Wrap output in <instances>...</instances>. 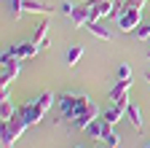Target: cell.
I'll return each instance as SVG.
<instances>
[{"label": "cell", "mask_w": 150, "mask_h": 148, "mask_svg": "<svg viewBox=\"0 0 150 148\" xmlns=\"http://www.w3.org/2000/svg\"><path fill=\"white\" fill-rule=\"evenodd\" d=\"M115 78H118V81H129V78H131V67H129V65H121Z\"/></svg>", "instance_id": "ffe728a7"}, {"label": "cell", "mask_w": 150, "mask_h": 148, "mask_svg": "<svg viewBox=\"0 0 150 148\" xmlns=\"http://www.w3.org/2000/svg\"><path fill=\"white\" fill-rule=\"evenodd\" d=\"M0 65H3V70H0V84H3V86H11L16 81V76H19V70H22V59H13V57H8V54L3 51Z\"/></svg>", "instance_id": "5b68a950"}, {"label": "cell", "mask_w": 150, "mask_h": 148, "mask_svg": "<svg viewBox=\"0 0 150 148\" xmlns=\"http://www.w3.org/2000/svg\"><path fill=\"white\" fill-rule=\"evenodd\" d=\"M54 100H56V94H54V92H43V94L38 97L35 102L19 105L16 116H19V119H24L30 127H35V124H40V121L46 119V113H48V108L54 105Z\"/></svg>", "instance_id": "7a4b0ae2"}, {"label": "cell", "mask_w": 150, "mask_h": 148, "mask_svg": "<svg viewBox=\"0 0 150 148\" xmlns=\"http://www.w3.org/2000/svg\"><path fill=\"white\" fill-rule=\"evenodd\" d=\"M145 148H150V143H147V145H145Z\"/></svg>", "instance_id": "4316f807"}, {"label": "cell", "mask_w": 150, "mask_h": 148, "mask_svg": "<svg viewBox=\"0 0 150 148\" xmlns=\"http://www.w3.org/2000/svg\"><path fill=\"white\" fill-rule=\"evenodd\" d=\"M88 3H102V0H88Z\"/></svg>", "instance_id": "cb8c5ba5"}, {"label": "cell", "mask_w": 150, "mask_h": 148, "mask_svg": "<svg viewBox=\"0 0 150 148\" xmlns=\"http://www.w3.org/2000/svg\"><path fill=\"white\" fill-rule=\"evenodd\" d=\"M48 30H51L48 19H43L40 24L35 27V32H32V43H35L38 49H48V46H51V41H48Z\"/></svg>", "instance_id": "52a82bcc"}, {"label": "cell", "mask_w": 150, "mask_h": 148, "mask_svg": "<svg viewBox=\"0 0 150 148\" xmlns=\"http://www.w3.org/2000/svg\"><path fill=\"white\" fill-rule=\"evenodd\" d=\"M30 124L24 121V119H19V116H13L11 121H3V127H0V140H3V148H13V143L22 137V132L27 129Z\"/></svg>", "instance_id": "3957f363"}, {"label": "cell", "mask_w": 150, "mask_h": 148, "mask_svg": "<svg viewBox=\"0 0 150 148\" xmlns=\"http://www.w3.org/2000/svg\"><path fill=\"white\" fill-rule=\"evenodd\" d=\"M56 102H59V121H75L78 116H83L86 110H88V105L94 102L91 97H86V94H72V92H64V94H59L56 97Z\"/></svg>", "instance_id": "6da1fadb"}, {"label": "cell", "mask_w": 150, "mask_h": 148, "mask_svg": "<svg viewBox=\"0 0 150 148\" xmlns=\"http://www.w3.org/2000/svg\"><path fill=\"white\" fill-rule=\"evenodd\" d=\"M38 51H40V49H38L32 41H24V43H13L6 54H8V57H13V59H32Z\"/></svg>", "instance_id": "8992f818"}, {"label": "cell", "mask_w": 150, "mask_h": 148, "mask_svg": "<svg viewBox=\"0 0 150 148\" xmlns=\"http://www.w3.org/2000/svg\"><path fill=\"white\" fill-rule=\"evenodd\" d=\"M145 81H147V84H150V70H147V73H145Z\"/></svg>", "instance_id": "603a6c76"}, {"label": "cell", "mask_w": 150, "mask_h": 148, "mask_svg": "<svg viewBox=\"0 0 150 148\" xmlns=\"http://www.w3.org/2000/svg\"><path fill=\"white\" fill-rule=\"evenodd\" d=\"M22 14H24V0H11V16L19 19Z\"/></svg>", "instance_id": "ac0fdd59"}, {"label": "cell", "mask_w": 150, "mask_h": 148, "mask_svg": "<svg viewBox=\"0 0 150 148\" xmlns=\"http://www.w3.org/2000/svg\"><path fill=\"white\" fill-rule=\"evenodd\" d=\"M24 11H27V14L51 16V6H48V3H40V0H24Z\"/></svg>", "instance_id": "7c38bea8"}, {"label": "cell", "mask_w": 150, "mask_h": 148, "mask_svg": "<svg viewBox=\"0 0 150 148\" xmlns=\"http://www.w3.org/2000/svg\"><path fill=\"white\" fill-rule=\"evenodd\" d=\"M126 121L131 124V127H134V132H142V110L134 105V102H129V108H126Z\"/></svg>", "instance_id": "30bf717a"}, {"label": "cell", "mask_w": 150, "mask_h": 148, "mask_svg": "<svg viewBox=\"0 0 150 148\" xmlns=\"http://www.w3.org/2000/svg\"><path fill=\"white\" fill-rule=\"evenodd\" d=\"M139 22H142V11L139 8H129V6H123V11L115 16V24H118L121 32H134L139 27Z\"/></svg>", "instance_id": "277c9868"}, {"label": "cell", "mask_w": 150, "mask_h": 148, "mask_svg": "<svg viewBox=\"0 0 150 148\" xmlns=\"http://www.w3.org/2000/svg\"><path fill=\"white\" fill-rule=\"evenodd\" d=\"M129 92H131V78H129V81H118L115 86H112V92H110V100H112V102L126 100V97H129Z\"/></svg>", "instance_id": "8fae6325"}, {"label": "cell", "mask_w": 150, "mask_h": 148, "mask_svg": "<svg viewBox=\"0 0 150 148\" xmlns=\"http://www.w3.org/2000/svg\"><path fill=\"white\" fill-rule=\"evenodd\" d=\"M102 132H105V119H102V116H99V119H94V121L86 127V135L94 137V140H102Z\"/></svg>", "instance_id": "5bb4252c"}, {"label": "cell", "mask_w": 150, "mask_h": 148, "mask_svg": "<svg viewBox=\"0 0 150 148\" xmlns=\"http://www.w3.org/2000/svg\"><path fill=\"white\" fill-rule=\"evenodd\" d=\"M145 57H147V59H150V51H147V54H145Z\"/></svg>", "instance_id": "d4e9b609"}, {"label": "cell", "mask_w": 150, "mask_h": 148, "mask_svg": "<svg viewBox=\"0 0 150 148\" xmlns=\"http://www.w3.org/2000/svg\"><path fill=\"white\" fill-rule=\"evenodd\" d=\"M75 148H83V145H75Z\"/></svg>", "instance_id": "484cf974"}, {"label": "cell", "mask_w": 150, "mask_h": 148, "mask_svg": "<svg viewBox=\"0 0 150 148\" xmlns=\"http://www.w3.org/2000/svg\"><path fill=\"white\" fill-rule=\"evenodd\" d=\"M99 116H102V110H99V105H97V102H91L86 113H83V116H78V119L72 121V127H75V129H86V127H88V124H91L94 119H99Z\"/></svg>", "instance_id": "ba28073f"}, {"label": "cell", "mask_w": 150, "mask_h": 148, "mask_svg": "<svg viewBox=\"0 0 150 148\" xmlns=\"http://www.w3.org/2000/svg\"><path fill=\"white\" fill-rule=\"evenodd\" d=\"M70 22H72V27H86L91 22V8H88V3L86 6H75V11L70 14Z\"/></svg>", "instance_id": "9c48e42d"}, {"label": "cell", "mask_w": 150, "mask_h": 148, "mask_svg": "<svg viewBox=\"0 0 150 148\" xmlns=\"http://www.w3.org/2000/svg\"><path fill=\"white\" fill-rule=\"evenodd\" d=\"M16 110H19V108L11 102V97L3 100V102H0V121H11V119L16 116Z\"/></svg>", "instance_id": "2e32d148"}, {"label": "cell", "mask_w": 150, "mask_h": 148, "mask_svg": "<svg viewBox=\"0 0 150 148\" xmlns=\"http://www.w3.org/2000/svg\"><path fill=\"white\" fill-rule=\"evenodd\" d=\"M86 27H88V32H91V35H97L99 41H112V32H110L102 22H88Z\"/></svg>", "instance_id": "4fadbf2b"}, {"label": "cell", "mask_w": 150, "mask_h": 148, "mask_svg": "<svg viewBox=\"0 0 150 148\" xmlns=\"http://www.w3.org/2000/svg\"><path fill=\"white\" fill-rule=\"evenodd\" d=\"M102 143L105 145H110V148H118V143H121V135L112 129L110 124H105V132H102Z\"/></svg>", "instance_id": "9a60e30c"}, {"label": "cell", "mask_w": 150, "mask_h": 148, "mask_svg": "<svg viewBox=\"0 0 150 148\" xmlns=\"http://www.w3.org/2000/svg\"><path fill=\"white\" fill-rule=\"evenodd\" d=\"M134 35L139 41H150V24H139L137 30H134Z\"/></svg>", "instance_id": "d6986e66"}, {"label": "cell", "mask_w": 150, "mask_h": 148, "mask_svg": "<svg viewBox=\"0 0 150 148\" xmlns=\"http://www.w3.org/2000/svg\"><path fill=\"white\" fill-rule=\"evenodd\" d=\"M81 54H83V46H70V49H67V54H64L67 65H75V62L81 59Z\"/></svg>", "instance_id": "e0dca14e"}, {"label": "cell", "mask_w": 150, "mask_h": 148, "mask_svg": "<svg viewBox=\"0 0 150 148\" xmlns=\"http://www.w3.org/2000/svg\"><path fill=\"white\" fill-rule=\"evenodd\" d=\"M72 11H75V6H72V3H64V6H62V14H67V16H70Z\"/></svg>", "instance_id": "7402d4cb"}, {"label": "cell", "mask_w": 150, "mask_h": 148, "mask_svg": "<svg viewBox=\"0 0 150 148\" xmlns=\"http://www.w3.org/2000/svg\"><path fill=\"white\" fill-rule=\"evenodd\" d=\"M126 6H129V8H139V11H142L145 0H126Z\"/></svg>", "instance_id": "44dd1931"}]
</instances>
